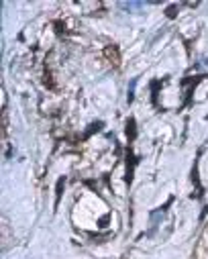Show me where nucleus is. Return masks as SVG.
<instances>
[{"instance_id": "1", "label": "nucleus", "mask_w": 208, "mask_h": 259, "mask_svg": "<svg viewBox=\"0 0 208 259\" xmlns=\"http://www.w3.org/2000/svg\"><path fill=\"white\" fill-rule=\"evenodd\" d=\"M104 55H106V60H108L110 63H114V65H119L121 58H119V47H117V45H108V47H106V49H104Z\"/></svg>"}, {"instance_id": "2", "label": "nucleus", "mask_w": 208, "mask_h": 259, "mask_svg": "<svg viewBox=\"0 0 208 259\" xmlns=\"http://www.w3.org/2000/svg\"><path fill=\"white\" fill-rule=\"evenodd\" d=\"M135 163H137V159L133 157V153L129 151V153H126V176H125L126 184H131V182H133V170H135Z\"/></svg>"}, {"instance_id": "3", "label": "nucleus", "mask_w": 208, "mask_h": 259, "mask_svg": "<svg viewBox=\"0 0 208 259\" xmlns=\"http://www.w3.org/2000/svg\"><path fill=\"white\" fill-rule=\"evenodd\" d=\"M126 137L129 141H133L137 137V125H135V119H129L126 120Z\"/></svg>"}, {"instance_id": "4", "label": "nucleus", "mask_w": 208, "mask_h": 259, "mask_svg": "<svg viewBox=\"0 0 208 259\" xmlns=\"http://www.w3.org/2000/svg\"><path fill=\"white\" fill-rule=\"evenodd\" d=\"M63 186H65V178H60V182H57V190H55V206H57V202H60V198H62Z\"/></svg>"}, {"instance_id": "5", "label": "nucleus", "mask_w": 208, "mask_h": 259, "mask_svg": "<svg viewBox=\"0 0 208 259\" xmlns=\"http://www.w3.org/2000/svg\"><path fill=\"white\" fill-rule=\"evenodd\" d=\"M45 86L47 88H55V84H53V80H51V74H49V70H45Z\"/></svg>"}, {"instance_id": "6", "label": "nucleus", "mask_w": 208, "mask_h": 259, "mask_svg": "<svg viewBox=\"0 0 208 259\" xmlns=\"http://www.w3.org/2000/svg\"><path fill=\"white\" fill-rule=\"evenodd\" d=\"M166 13H167V17H169V19H173V17L178 15V13H176V6H169V8L166 10Z\"/></svg>"}]
</instances>
